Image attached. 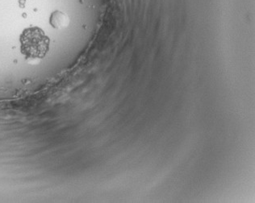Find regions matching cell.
Returning a JSON list of instances; mask_svg holds the SVG:
<instances>
[{"mask_svg": "<svg viewBox=\"0 0 255 203\" xmlns=\"http://www.w3.org/2000/svg\"><path fill=\"white\" fill-rule=\"evenodd\" d=\"M20 50L28 59H41L49 49V37L41 28L31 27L20 35Z\"/></svg>", "mask_w": 255, "mask_h": 203, "instance_id": "cell-1", "label": "cell"}, {"mask_svg": "<svg viewBox=\"0 0 255 203\" xmlns=\"http://www.w3.org/2000/svg\"><path fill=\"white\" fill-rule=\"evenodd\" d=\"M49 22L53 28L61 29V28H66V26L68 25L69 18L62 11H55L52 13Z\"/></svg>", "mask_w": 255, "mask_h": 203, "instance_id": "cell-2", "label": "cell"}]
</instances>
